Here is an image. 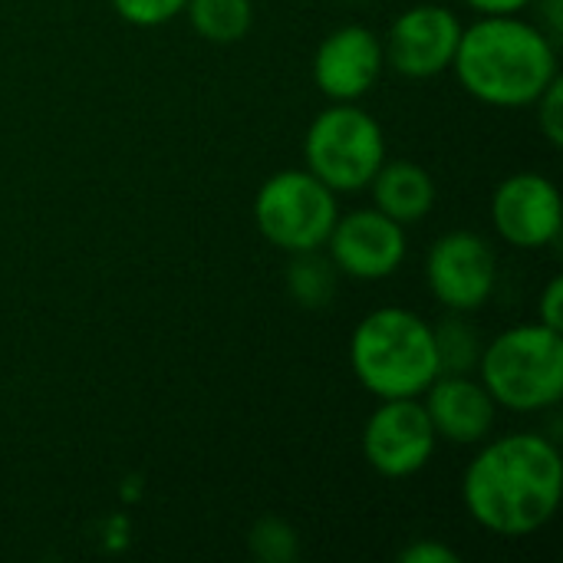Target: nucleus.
Listing matches in <instances>:
<instances>
[{"mask_svg":"<svg viewBox=\"0 0 563 563\" xmlns=\"http://www.w3.org/2000/svg\"><path fill=\"white\" fill-rule=\"evenodd\" d=\"M561 495V449L541 432L485 439L462 475L468 518L495 538H528L541 531L558 515Z\"/></svg>","mask_w":563,"mask_h":563,"instance_id":"1","label":"nucleus"},{"mask_svg":"<svg viewBox=\"0 0 563 563\" xmlns=\"http://www.w3.org/2000/svg\"><path fill=\"white\" fill-rule=\"evenodd\" d=\"M459 86L492 109H528L558 76V43L518 13L462 26L452 59Z\"/></svg>","mask_w":563,"mask_h":563,"instance_id":"2","label":"nucleus"},{"mask_svg":"<svg viewBox=\"0 0 563 563\" xmlns=\"http://www.w3.org/2000/svg\"><path fill=\"white\" fill-rule=\"evenodd\" d=\"M350 366L376 399H419L442 373L432 323L406 307L366 313L350 336Z\"/></svg>","mask_w":563,"mask_h":563,"instance_id":"3","label":"nucleus"},{"mask_svg":"<svg viewBox=\"0 0 563 563\" xmlns=\"http://www.w3.org/2000/svg\"><path fill=\"white\" fill-rule=\"evenodd\" d=\"M478 379L495 406L531 416L563 399V336L544 323L501 330L478 356Z\"/></svg>","mask_w":563,"mask_h":563,"instance_id":"4","label":"nucleus"},{"mask_svg":"<svg viewBox=\"0 0 563 563\" xmlns=\"http://www.w3.org/2000/svg\"><path fill=\"white\" fill-rule=\"evenodd\" d=\"M303 158L307 172L317 175L333 195L363 191L386 162L383 125L356 102H333L310 122Z\"/></svg>","mask_w":563,"mask_h":563,"instance_id":"5","label":"nucleus"},{"mask_svg":"<svg viewBox=\"0 0 563 563\" xmlns=\"http://www.w3.org/2000/svg\"><path fill=\"white\" fill-rule=\"evenodd\" d=\"M336 218V195L307 168H284L271 175L254 198V221L261 238L284 254L320 251Z\"/></svg>","mask_w":563,"mask_h":563,"instance_id":"6","label":"nucleus"},{"mask_svg":"<svg viewBox=\"0 0 563 563\" xmlns=\"http://www.w3.org/2000/svg\"><path fill=\"white\" fill-rule=\"evenodd\" d=\"M498 280V257L475 231H449L426 254V284L449 313L482 310Z\"/></svg>","mask_w":563,"mask_h":563,"instance_id":"7","label":"nucleus"},{"mask_svg":"<svg viewBox=\"0 0 563 563\" xmlns=\"http://www.w3.org/2000/svg\"><path fill=\"white\" fill-rule=\"evenodd\" d=\"M439 435L422 399H379L363 426V459L383 478H412L435 455Z\"/></svg>","mask_w":563,"mask_h":563,"instance_id":"8","label":"nucleus"},{"mask_svg":"<svg viewBox=\"0 0 563 563\" xmlns=\"http://www.w3.org/2000/svg\"><path fill=\"white\" fill-rule=\"evenodd\" d=\"M462 26L459 13L439 3H416L402 10L383 40L386 66L409 79H432L452 69Z\"/></svg>","mask_w":563,"mask_h":563,"instance_id":"9","label":"nucleus"},{"mask_svg":"<svg viewBox=\"0 0 563 563\" xmlns=\"http://www.w3.org/2000/svg\"><path fill=\"white\" fill-rule=\"evenodd\" d=\"M323 247L343 277L386 280L402 267L409 241L399 221L386 218L376 208H356L336 218Z\"/></svg>","mask_w":563,"mask_h":563,"instance_id":"10","label":"nucleus"},{"mask_svg":"<svg viewBox=\"0 0 563 563\" xmlns=\"http://www.w3.org/2000/svg\"><path fill=\"white\" fill-rule=\"evenodd\" d=\"M492 221L518 251L548 247L561 238V191L548 175L515 172L492 195Z\"/></svg>","mask_w":563,"mask_h":563,"instance_id":"11","label":"nucleus"},{"mask_svg":"<svg viewBox=\"0 0 563 563\" xmlns=\"http://www.w3.org/2000/svg\"><path fill=\"white\" fill-rule=\"evenodd\" d=\"M383 69V40L363 23L336 26L313 53V82L333 102H360L379 82Z\"/></svg>","mask_w":563,"mask_h":563,"instance_id":"12","label":"nucleus"},{"mask_svg":"<svg viewBox=\"0 0 563 563\" xmlns=\"http://www.w3.org/2000/svg\"><path fill=\"white\" fill-rule=\"evenodd\" d=\"M419 399L439 439L452 445H478L492 435L498 406L472 373H439Z\"/></svg>","mask_w":563,"mask_h":563,"instance_id":"13","label":"nucleus"},{"mask_svg":"<svg viewBox=\"0 0 563 563\" xmlns=\"http://www.w3.org/2000/svg\"><path fill=\"white\" fill-rule=\"evenodd\" d=\"M366 188H369L373 208L383 211L386 218L399 221L402 228L419 224L435 208V178L419 162H406V158L389 162L386 158Z\"/></svg>","mask_w":563,"mask_h":563,"instance_id":"14","label":"nucleus"},{"mask_svg":"<svg viewBox=\"0 0 563 563\" xmlns=\"http://www.w3.org/2000/svg\"><path fill=\"white\" fill-rule=\"evenodd\" d=\"M191 30L218 46L238 43L254 26V0H185Z\"/></svg>","mask_w":563,"mask_h":563,"instance_id":"15","label":"nucleus"},{"mask_svg":"<svg viewBox=\"0 0 563 563\" xmlns=\"http://www.w3.org/2000/svg\"><path fill=\"white\" fill-rule=\"evenodd\" d=\"M336 280L340 271L333 267L330 257H323L320 251H303V254H290V267H287V290L300 307H327L336 297Z\"/></svg>","mask_w":563,"mask_h":563,"instance_id":"16","label":"nucleus"},{"mask_svg":"<svg viewBox=\"0 0 563 563\" xmlns=\"http://www.w3.org/2000/svg\"><path fill=\"white\" fill-rule=\"evenodd\" d=\"M435 336V353H439V369L442 373H472L482 356V340L475 327L465 320V313H449L432 327Z\"/></svg>","mask_w":563,"mask_h":563,"instance_id":"17","label":"nucleus"},{"mask_svg":"<svg viewBox=\"0 0 563 563\" xmlns=\"http://www.w3.org/2000/svg\"><path fill=\"white\" fill-rule=\"evenodd\" d=\"M247 548L261 563H290L300 554V538L284 518H261L247 531Z\"/></svg>","mask_w":563,"mask_h":563,"instance_id":"18","label":"nucleus"},{"mask_svg":"<svg viewBox=\"0 0 563 563\" xmlns=\"http://www.w3.org/2000/svg\"><path fill=\"white\" fill-rule=\"evenodd\" d=\"M112 10L132 26H162L185 10V0H112Z\"/></svg>","mask_w":563,"mask_h":563,"instance_id":"19","label":"nucleus"},{"mask_svg":"<svg viewBox=\"0 0 563 563\" xmlns=\"http://www.w3.org/2000/svg\"><path fill=\"white\" fill-rule=\"evenodd\" d=\"M534 112H538V129H541V135L554 145V148H561L563 145V79L558 76L534 102Z\"/></svg>","mask_w":563,"mask_h":563,"instance_id":"20","label":"nucleus"},{"mask_svg":"<svg viewBox=\"0 0 563 563\" xmlns=\"http://www.w3.org/2000/svg\"><path fill=\"white\" fill-rule=\"evenodd\" d=\"M399 561L402 563H459V551H452V548H449V544H442V541H429V538H422V541H416V544L402 548V551H399Z\"/></svg>","mask_w":563,"mask_h":563,"instance_id":"21","label":"nucleus"},{"mask_svg":"<svg viewBox=\"0 0 563 563\" xmlns=\"http://www.w3.org/2000/svg\"><path fill=\"white\" fill-rule=\"evenodd\" d=\"M538 323L551 327V330H563V280L551 277L548 287L538 297Z\"/></svg>","mask_w":563,"mask_h":563,"instance_id":"22","label":"nucleus"},{"mask_svg":"<svg viewBox=\"0 0 563 563\" xmlns=\"http://www.w3.org/2000/svg\"><path fill=\"white\" fill-rule=\"evenodd\" d=\"M534 3H538V26H541L554 43H561L563 0H534Z\"/></svg>","mask_w":563,"mask_h":563,"instance_id":"23","label":"nucleus"},{"mask_svg":"<svg viewBox=\"0 0 563 563\" xmlns=\"http://www.w3.org/2000/svg\"><path fill=\"white\" fill-rule=\"evenodd\" d=\"M468 10H475L478 16H492V13H521L528 10L534 0H462Z\"/></svg>","mask_w":563,"mask_h":563,"instance_id":"24","label":"nucleus"},{"mask_svg":"<svg viewBox=\"0 0 563 563\" xmlns=\"http://www.w3.org/2000/svg\"><path fill=\"white\" fill-rule=\"evenodd\" d=\"M350 3H366V0H350Z\"/></svg>","mask_w":563,"mask_h":563,"instance_id":"25","label":"nucleus"}]
</instances>
